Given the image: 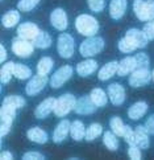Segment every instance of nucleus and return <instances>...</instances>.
<instances>
[{"mask_svg": "<svg viewBox=\"0 0 154 160\" xmlns=\"http://www.w3.org/2000/svg\"><path fill=\"white\" fill-rule=\"evenodd\" d=\"M72 73H74L72 66H70V65L61 66L59 69H57L53 73V76H51V78H50V86L53 89L62 88V86H63V83H66L68 79L71 78Z\"/></svg>", "mask_w": 154, "mask_h": 160, "instance_id": "0eeeda50", "label": "nucleus"}, {"mask_svg": "<svg viewBox=\"0 0 154 160\" xmlns=\"http://www.w3.org/2000/svg\"><path fill=\"white\" fill-rule=\"evenodd\" d=\"M125 36L136 45L137 49L145 48L147 45V42H149V40L145 37L144 32L140 31V29H136V28H130V29H128L127 33H125Z\"/></svg>", "mask_w": 154, "mask_h": 160, "instance_id": "f3484780", "label": "nucleus"}, {"mask_svg": "<svg viewBox=\"0 0 154 160\" xmlns=\"http://www.w3.org/2000/svg\"><path fill=\"white\" fill-rule=\"evenodd\" d=\"M7 60V50H5V47L2 44L0 45V62H5Z\"/></svg>", "mask_w": 154, "mask_h": 160, "instance_id": "49530a36", "label": "nucleus"}, {"mask_svg": "<svg viewBox=\"0 0 154 160\" xmlns=\"http://www.w3.org/2000/svg\"><path fill=\"white\" fill-rule=\"evenodd\" d=\"M11 127H12V124H8V123H3L2 122V124H0V136H5L7 135L9 131H11Z\"/></svg>", "mask_w": 154, "mask_h": 160, "instance_id": "a18cd8bd", "label": "nucleus"}, {"mask_svg": "<svg viewBox=\"0 0 154 160\" xmlns=\"http://www.w3.org/2000/svg\"><path fill=\"white\" fill-rule=\"evenodd\" d=\"M13 76L17 79H28L32 78V70L24 64H15V70H13Z\"/></svg>", "mask_w": 154, "mask_h": 160, "instance_id": "473e14b6", "label": "nucleus"}, {"mask_svg": "<svg viewBox=\"0 0 154 160\" xmlns=\"http://www.w3.org/2000/svg\"><path fill=\"white\" fill-rule=\"evenodd\" d=\"M48 82H49L48 76L36 74V76H33L32 78H29V81H28L26 86H25V93L28 95H30V97L37 95L45 89V86L48 85Z\"/></svg>", "mask_w": 154, "mask_h": 160, "instance_id": "6e6552de", "label": "nucleus"}, {"mask_svg": "<svg viewBox=\"0 0 154 160\" xmlns=\"http://www.w3.org/2000/svg\"><path fill=\"white\" fill-rule=\"evenodd\" d=\"M33 45L38 49H48L51 45V37L48 32L45 31H40V33L36 36V38L33 40Z\"/></svg>", "mask_w": 154, "mask_h": 160, "instance_id": "cd10ccee", "label": "nucleus"}, {"mask_svg": "<svg viewBox=\"0 0 154 160\" xmlns=\"http://www.w3.org/2000/svg\"><path fill=\"white\" fill-rule=\"evenodd\" d=\"M20 21V12L16 9H11L7 13L3 15L2 18V24L4 28H13L17 25V22Z\"/></svg>", "mask_w": 154, "mask_h": 160, "instance_id": "393cba45", "label": "nucleus"}, {"mask_svg": "<svg viewBox=\"0 0 154 160\" xmlns=\"http://www.w3.org/2000/svg\"><path fill=\"white\" fill-rule=\"evenodd\" d=\"M3 101L9 102V103H12L17 108H22V107L25 106V103H26L25 99L22 98V97H20V95H8V97H5Z\"/></svg>", "mask_w": 154, "mask_h": 160, "instance_id": "58836bf2", "label": "nucleus"}, {"mask_svg": "<svg viewBox=\"0 0 154 160\" xmlns=\"http://www.w3.org/2000/svg\"><path fill=\"white\" fill-rule=\"evenodd\" d=\"M153 79L152 72L149 69H136L134 72L130 73L128 78V83L132 88H142L147 85Z\"/></svg>", "mask_w": 154, "mask_h": 160, "instance_id": "1a4fd4ad", "label": "nucleus"}, {"mask_svg": "<svg viewBox=\"0 0 154 160\" xmlns=\"http://www.w3.org/2000/svg\"><path fill=\"white\" fill-rule=\"evenodd\" d=\"M101 134H103V126L100 123H91L88 126V128L86 130L84 139L87 140V142H92L96 138H99Z\"/></svg>", "mask_w": 154, "mask_h": 160, "instance_id": "2f4dec72", "label": "nucleus"}, {"mask_svg": "<svg viewBox=\"0 0 154 160\" xmlns=\"http://www.w3.org/2000/svg\"><path fill=\"white\" fill-rule=\"evenodd\" d=\"M152 77H153V79H154V69H153V72H152Z\"/></svg>", "mask_w": 154, "mask_h": 160, "instance_id": "09e8293b", "label": "nucleus"}, {"mask_svg": "<svg viewBox=\"0 0 154 160\" xmlns=\"http://www.w3.org/2000/svg\"><path fill=\"white\" fill-rule=\"evenodd\" d=\"M57 52L62 58H71L75 52V41L68 33H61L57 38Z\"/></svg>", "mask_w": 154, "mask_h": 160, "instance_id": "39448f33", "label": "nucleus"}, {"mask_svg": "<svg viewBox=\"0 0 154 160\" xmlns=\"http://www.w3.org/2000/svg\"><path fill=\"white\" fill-rule=\"evenodd\" d=\"M50 24L57 31H65L68 25V20H67V15L65 12V9L62 8L53 9V12L50 13Z\"/></svg>", "mask_w": 154, "mask_h": 160, "instance_id": "f8f14e48", "label": "nucleus"}, {"mask_svg": "<svg viewBox=\"0 0 154 160\" xmlns=\"http://www.w3.org/2000/svg\"><path fill=\"white\" fill-rule=\"evenodd\" d=\"M96 106L92 99H91L90 95H83L81 98L77 99V103H75V107H74V111L79 115H90V114H94L96 111Z\"/></svg>", "mask_w": 154, "mask_h": 160, "instance_id": "9d476101", "label": "nucleus"}, {"mask_svg": "<svg viewBox=\"0 0 154 160\" xmlns=\"http://www.w3.org/2000/svg\"><path fill=\"white\" fill-rule=\"evenodd\" d=\"M75 29L79 35L86 37L96 36V33L99 32V21L94 16L82 13L75 19Z\"/></svg>", "mask_w": 154, "mask_h": 160, "instance_id": "f257e3e1", "label": "nucleus"}, {"mask_svg": "<svg viewBox=\"0 0 154 160\" xmlns=\"http://www.w3.org/2000/svg\"><path fill=\"white\" fill-rule=\"evenodd\" d=\"M55 98L53 97H49V98L44 99L41 103H40L36 110H34V117L37 119H45L48 118L51 112H54V106H55Z\"/></svg>", "mask_w": 154, "mask_h": 160, "instance_id": "ddd939ff", "label": "nucleus"}, {"mask_svg": "<svg viewBox=\"0 0 154 160\" xmlns=\"http://www.w3.org/2000/svg\"><path fill=\"white\" fill-rule=\"evenodd\" d=\"M128 7L127 0H111L110 3V16L113 20H120L125 15Z\"/></svg>", "mask_w": 154, "mask_h": 160, "instance_id": "dca6fc26", "label": "nucleus"}, {"mask_svg": "<svg viewBox=\"0 0 154 160\" xmlns=\"http://www.w3.org/2000/svg\"><path fill=\"white\" fill-rule=\"evenodd\" d=\"M107 94L115 106H121L125 102V89L120 83H111L107 89Z\"/></svg>", "mask_w": 154, "mask_h": 160, "instance_id": "9b49d317", "label": "nucleus"}, {"mask_svg": "<svg viewBox=\"0 0 154 160\" xmlns=\"http://www.w3.org/2000/svg\"><path fill=\"white\" fill-rule=\"evenodd\" d=\"M128 156L132 160H141L142 159L141 148L138 146H130L128 148Z\"/></svg>", "mask_w": 154, "mask_h": 160, "instance_id": "79ce46f5", "label": "nucleus"}, {"mask_svg": "<svg viewBox=\"0 0 154 160\" xmlns=\"http://www.w3.org/2000/svg\"><path fill=\"white\" fill-rule=\"evenodd\" d=\"M87 4L92 12H98V13L105 8V0H87Z\"/></svg>", "mask_w": 154, "mask_h": 160, "instance_id": "ea45409f", "label": "nucleus"}, {"mask_svg": "<svg viewBox=\"0 0 154 160\" xmlns=\"http://www.w3.org/2000/svg\"><path fill=\"white\" fill-rule=\"evenodd\" d=\"M40 2L41 0H20L17 3V9L21 11V12H29V11L37 7V4Z\"/></svg>", "mask_w": 154, "mask_h": 160, "instance_id": "e433bc0d", "label": "nucleus"}, {"mask_svg": "<svg viewBox=\"0 0 154 160\" xmlns=\"http://www.w3.org/2000/svg\"><path fill=\"white\" fill-rule=\"evenodd\" d=\"M103 49H104V40L99 36H92V37H87L81 44L79 53H81V56L86 57V58H90V57L99 54Z\"/></svg>", "mask_w": 154, "mask_h": 160, "instance_id": "f03ea898", "label": "nucleus"}, {"mask_svg": "<svg viewBox=\"0 0 154 160\" xmlns=\"http://www.w3.org/2000/svg\"><path fill=\"white\" fill-rule=\"evenodd\" d=\"M136 70V61L133 56L125 57L121 61L119 62V68H117V76L124 77L127 74H130L132 72Z\"/></svg>", "mask_w": 154, "mask_h": 160, "instance_id": "5701e85b", "label": "nucleus"}, {"mask_svg": "<svg viewBox=\"0 0 154 160\" xmlns=\"http://www.w3.org/2000/svg\"><path fill=\"white\" fill-rule=\"evenodd\" d=\"M136 61V69H149L150 65V58L149 56L144 52H140L133 56Z\"/></svg>", "mask_w": 154, "mask_h": 160, "instance_id": "f704fd0d", "label": "nucleus"}, {"mask_svg": "<svg viewBox=\"0 0 154 160\" xmlns=\"http://www.w3.org/2000/svg\"><path fill=\"white\" fill-rule=\"evenodd\" d=\"M44 159L45 156L41 152H37V151H28L22 155V160H44Z\"/></svg>", "mask_w": 154, "mask_h": 160, "instance_id": "37998d69", "label": "nucleus"}, {"mask_svg": "<svg viewBox=\"0 0 154 160\" xmlns=\"http://www.w3.org/2000/svg\"><path fill=\"white\" fill-rule=\"evenodd\" d=\"M123 138L125 139V142H127L129 146H136V131L130 127V126H128V124L125 126Z\"/></svg>", "mask_w": 154, "mask_h": 160, "instance_id": "4c0bfd02", "label": "nucleus"}, {"mask_svg": "<svg viewBox=\"0 0 154 160\" xmlns=\"http://www.w3.org/2000/svg\"><path fill=\"white\" fill-rule=\"evenodd\" d=\"M145 127L147 130V132H149L150 135H154V114H152V115L146 119V122H145Z\"/></svg>", "mask_w": 154, "mask_h": 160, "instance_id": "c03bdc74", "label": "nucleus"}, {"mask_svg": "<svg viewBox=\"0 0 154 160\" xmlns=\"http://www.w3.org/2000/svg\"><path fill=\"white\" fill-rule=\"evenodd\" d=\"M110 127L112 130V132H115L117 136H123L124 135V128L125 124L123 122V119L120 117H112L110 121Z\"/></svg>", "mask_w": 154, "mask_h": 160, "instance_id": "72a5a7b5", "label": "nucleus"}, {"mask_svg": "<svg viewBox=\"0 0 154 160\" xmlns=\"http://www.w3.org/2000/svg\"><path fill=\"white\" fill-rule=\"evenodd\" d=\"M70 127H71V122L70 121H67V119L61 121L58 124H57V127L54 128L53 142L57 143V144H59V143L63 142L67 138V135L70 134Z\"/></svg>", "mask_w": 154, "mask_h": 160, "instance_id": "2eb2a0df", "label": "nucleus"}, {"mask_svg": "<svg viewBox=\"0 0 154 160\" xmlns=\"http://www.w3.org/2000/svg\"><path fill=\"white\" fill-rule=\"evenodd\" d=\"M134 131H136V146H138L141 150L149 148L150 139H149V132H147L145 126H137Z\"/></svg>", "mask_w": 154, "mask_h": 160, "instance_id": "412c9836", "label": "nucleus"}, {"mask_svg": "<svg viewBox=\"0 0 154 160\" xmlns=\"http://www.w3.org/2000/svg\"><path fill=\"white\" fill-rule=\"evenodd\" d=\"M133 12L141 21L154 20V0H134Z\"/></svg>", "mask_w": 154, "mask_h": 160, "instance_id": "7ed1b4c3", "label": "nucleus"}, {"mask_svg": "<svg viewBox=\"0 0 154 160\" xmlns=\"http://www.w3.org/2000/svg\"><path fill=\"white\" fill-rule=\"evenodd\" d=\"M13 70H15V62L13 61H8L2 66L0 69V81L2 83H8L11 81V78L13 77Z\"/></svg>", "mask_w": 154, "mask_h": 160, "instance_id": "c756f323", "label": "nucleus"}, {"mask_svg": "<svg viewBox=\"0 0 154 160\" xmlns=\"http://www.w3.org/2000/svg\"><path fill=\"white\" fill-rule=\"evenodd\" d=\"M17 110H19V108H17L16 106H13L12 103L3 101L2 108H0V119H2V122L12 124L15 118H16V111Z\"/></svg>", "mask_w": 154, "mask_h": 160, "instance_id": "a211bd4d", "label": "nucleus"}, {"mask_svg": "<svg viewBox=\"0 0 154 160\" xmlns=\"http://www.w3.org/2000/svg\"><path fill=\"white\" fill-rule=\"evenodd\" d=\"M90 97H91L92 102L98 107L105 106L107 102H108V94H105V91L103 90V89H100V88H95V89L91 90Z\"/></svg>", "mask_w": 154, "mask_h": 160, "instance_id": "bb28decb", "label": "nucleus"}, {"mask_svg": "<svg viewBox=\"0 0 154 160\" xmlns=\"http://www.w3.org/2000/svg\"><path fill=\"white\" fill-rule=\"evenodd\" d=\"M34 45L30 40H25L17 36L16 38L12 40V52L21 58H28L29 56L33 54L34 52Z\"/></svg>", "mask_w": 154, "mask_h": 160, "instance_id": "423d86ee", "label": "nucleus"}, {"mask_svg": "<svg viewBox=\"0 0 154 160\" xmlns=\"http://www.w3.org/2000/svg\"><path fill=\"white\" fill-rule=\"evenodd\" d=\"M53 66H54L53 58L45 56V57H42V58L38 61V64H37V74H41V76H48V74L51 72V69H53Z\"/></svg>", "mask_w": 154, "mask_h": 160, "instance_id": "7c9ffc66", "label": "nucleus"}, {"mask_svg": "<svg viewBox=\"0 0 154 160\" xmlns=\"http://www.w3.org/2000/svg\"><path fill=\"white\" fill-rule=\"evenodd\" d=\"M103 144H104L110 151H117L119 148V139L117 135L112 131H105L103 134Z\"/></svg>", "mask_w": 154, "mask_h": 160, "instance_id": "c85d7f7f", "label": "nucleus"}, {"mask_svg": "<svg viewBox=\"0 0 154 160\" xmlns=\"http://www.w3.org/2000/svg\"><path fill=\"white\" fill-rule=\"evenodd\" d=\"M40 33V28L34 24V22H21V24L17 27V36L25 40H30L33 41L36 36Z\"/></svg>", "mask_w": 154, "mask_h": 160, "instance_id": "4468645a", "label": "nucleus"}, {"mask_svg": "<svg viewBox=\"0 0 154 160\" xmlns=\"http://www.w3.org/2000/svg\"><path fill=\"white\" fill-rule=\"evenodd\" d=\"M147 108H149V106L145 101H138L128 108V117L132 121H138L147 112Z\"/></svg>", "mask_w": 154, "mask_h": 160, "instance_id": "6ab92c4d", "label": "nucleus"}, {"mask_svg": "<svg viewBox=\"0 0 154 160\" xmlns=\"http://www.w3.org/2000/svg\"><path fill=\"white\" fill-rule=\"evenodd\" d=\"M142 32H144L145 37L149 40H154V20L153 21H147L146 24L144 25V28H142Z\"/></svg>", "mask_w": 154, "mask_h": 160, "instance_id": "a19ab883", "label": "nucleus"}, {"mask_svg": "<svg viewBox=\"0 0 154 160\" xmlns=\"http://www.w3.org/2000/svg\"><path fill=\"white\" fill-rule=\"evenodd\" d=\"M77 103V98L70 93H66L63 95H61L59 98H57L55 106H54V114L58 118L66 117L68 112L74 110Z\"/></svg>", "mask_w": 154, "mask_h": 160, "instance_id": "20e7f679", "label": "nucleus"}, {"mask_svg": "<svg viewBox=\"0 0 154 160\" xmlns=\"http://www.w3.org/2000/svg\"><path fill=\"white\" fill-rule=\"evenodd\" d=\"M26 136L28 139L33 143H37V144H45L48 142L49 136L46 134V131H44L40 127H32L26 131Z\"/></svg>", "mask_w": 154, "mask_h": 160, "instance_id": "b1692460", "label": "nucleus"}, {"mask_svg": "<svg viewBox=\"0 0 154 160\" xmlns=\"http://www.w3.org/2000/svg\"><path fill=\"white\" fill-rule=\"evenodd\" d=\"M117 68H119V62L117 61H110L101 68L98 73V78L100 81H108L111 79L115 74H117Z\"/></svg>", "mask_w": 154, "mask_h": 160, "instance_id": "4be33fe9", "label": "nucleus"}, {"mask_svg": "<svg viewBox=\"0 0 154 160\" xmlns=\"http://www.w3.org/2000/svg\"><path fill=\"white\" fill-rule=\"evenodd\" d=\"M86 130L84 128V124L81 121H74L71 123V127H70V135L71 138L75 140V142H81L84 139L86 136Z\"/></svg>", "mask_w": 154, "mask_h": 160, "instance_id": "a878e982", "label": "nucleus"}, {"mask_svg": "<svg viewBox=\"0 0 154 160\" xmlns=\"http://www.w3.org/2000/svg\"><path fill=\"white\" fill-rule=\"evenodd\" d=\"M96 69H98V62L95 60H91V58L84 60L77 65V73L81 77H88L92 73H95Z\"/></svg>", "mask_w": 154, "mask_h": 160, "instance_id": "aec40b11", "label": "nucleus"}, {"mask_svg": "<svg viewBox=\"0 0 154 160\" xmlns=\"http://www.w3.org/2000/svg\"><path fill=\"white\" fill-rule=\"evenodd\" d=\"M12 159H13V155L9 151H3L0 153V160H12Z\"/></svg>", "mask_w": 154, "mask_h": 160, "instance_id": "de8ad7c7", "label": "nucleus"}, {"mask_svg": "<svg viewBox=\"0 0 154 160\" xmlns=\"http://www.w3.org/2000/svg\"><path fill=\"white\" fill-rule=\"evenodd\" d=\"M117 47H119V50L121 53H132V52H134V50L137 49L136 48V45L130 41V40L127 37V36H124L121 40L119 41V44H117Z\"/></svg>", "mask_w": 154, "mask_h": 160, "instance_id": "c9c22d12", "label": "nucleus"}]
</instances>
